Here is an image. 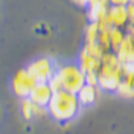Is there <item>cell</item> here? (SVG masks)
I'll return each mask as SVG.
<instances>
[{"label":"cell","instance_id":"8","mask_svg":"<svg viewBox=\"0 0 134 134\" xmlns=\"http://www.w3.org/2000/svg\"><path fill=\"white\" fill-rule=\"evenodd\" d=\"M87 19L97 24H106L110 3L107 0H90L87 7Z\"/></svg>","mask_w":134,"mask_h":134},{"label":"cell","instance_id":"11","mask_svg":"<svg viewBox=\"0 0 134 134\" xmlns=\"http://www.w3.org/2000/svg\"><path fill=\"white\" fill-rule=\"evenodd\" d=\"M120 97L131 100L134 98V69H124L120 79L119 88L116 91Z\"/></svg>","mask_w":134,"mask_h":134},{"label":"cell","instance_id":"2","mask_svg":"<svg viewBox=\"0 0 134 134\" xmlns=\"http://www.w3.org/2000/svg\"><path fill=\"white\" fill-rule=\"evenodd\" d=\"M124 67L114 52H107L101 57L100 70L97 74V87L107 93H116Z\"/></svg>","mask_w":134,"mask_h":134},{"label":"cell","instance_id":"16","mask_svg":"<svg viewBox=\"0 0 134 134\" xmlns=\"http://www.w3.org/2000/svg\"><path fill=\"white\" fill-rule=\"evenodd\" d=\"M124 31H126L127 34H130V36L134 37V19H130V21L126 26V29H124Z\"/></svg>","mask_w":134,"mask_h":134},{"label":"cell","instance_id":"9","mask_svg":"<svg viewBox=\"0 0 134 134\" xmlns=\"http://www.w3.org/2000/svg\"><path fill=\"white\" fill-rule=\"evenodd\" d=\"M130 21V16L126 6H110L106 19V24L110 27L126 29Z\"/></svg>","mask_w":134,"mask_h":134},{"label":"cell","instance_id":"13","mask_svg":"<svg viewBox=\"0 0 134 134\" xmlns=\"http://www.w3.org/2000/svg\"><path fill=\"white\" fill-rule=\"evenodd\" d=\"M43 113H44L43 107L34 104L30 98H23V101H21V116H23V119L31 120Z\"/></svg>","mask_w":134,"mask_h":134},{"label":"cell","instance_id":"5","mask_svg":"<svg viewBox=\"0 0 134 134\" xmlns=\"http://www.w3.org/2000/svg\"><path fill=\"white\" fill-rule=\"evenodd\" d=\"M101 59L90 54L86 49H81L80 56H79V66L83 70L86 76V81L88 84H96L97 86V74L100 70Z\"/></svg>","mask_w":134,"mask_h":134},{"label":"cell","instance_id":"14","mask_svg":"<svg viewBox=\"0 0 134 134\" xmlns=\"http://www.w3.org/2000/svg\"><path fill=\"white\" fill-rule=\"evenodd\" d=\"M124 37H126L124 29H119V27H111L110 29V47H111V52L116 53V50L119 49L120 44L123 43Z\"/></svg>","mask_w":134,"mask_h":134},{"label":"cell","instance_id":"4","mask_svg":"<svg viewBox=\"0 0 134 134\" xmlns=\"http://www.w3.org/2000/svg\"><path fill=\"white\" fill-rule=\"evenodd\" d=\"M27 70L31 73L34 79H36L37 83H49L53 79L54 73L57 70L56 62L52 59V57H39L34 62H31L29 64Z\"/></svg>","mask_w":134,"mask_h":134},{"label":"cell","instance_id":"3","mask_svg":"<svg viewBox=\"0 0 134 134\" xmlns=\"http://www.w3.org/2000/svg\"><path fill=\"white\" fill-rule=\"evenodd\" d=\"M49 83L54 91L63 90V91L77 94V91L87 81H86V76L83 73V70L80 69V66L70 63V64H63L57 67L53 79Z\"/></svg>","mask_w":134,"mask_h":134},{"label":"cell","instance_id":"1","mask_svg":"<svg viewBox=\"0 0 134 134\" xmlns=\"http://www.w3.org/2000/svg\"><path fill=\"white\" fill-rule=\"evenodd\" d=\"M80 103L77 94L63 90H56L50 103L47 104L46 111L57 123H69L73 121L80 113Z\"/></svg>","mask_w":134,"mask_h":134},{"label":"cell","instance_id":"12","mask_svg":"<svg viewBox=\"0 0 134 134\" xmlns=\"http://www.w3.org/2000/svg\"><path fill=\"white\" fill-rule=\"evenodd\" d=\"M98 96H100V88L96 84H88V83H86L77 91V98L81 107L93 106L96 101L98 100Z\"/></svg>","mask_w":134,"mask_h":134},{"label":"cell","instance_id":"15","mask_svg":"<svg viewBox=\"0 0 134 134\" xmlns=\"http://www.w3.org/2000/svg\"><path fill=\"white\" fill-rule=\"evenodd\" d=\"M98 39V24L88 21V24L84 29V44L97 43Z\"/></svg>","mask_w":134,"mask_h":134},{"label":"cell","instance_id":"17","mask_svg":"<svg viewBox=\"0 0 134 134\" xmlns=\"http://www.w3.org/2000/svg\"><path fill=\"white\" fill-rule=\"evenodd\" d=\"M110 6H127L130 0H107Z\"/></svg>","mask_w":134,"mask_h":134},{"label":"cell","instance_id":"7","mask_svg":"<svg viewBox=\"0 0 134 134\" xmlns=\"http://www.w3.org/2000/svg\"><path fill=\"white\" fill-rule=\"evenodd\" d=\"M116 56L124 69H134V37L126 33L123 43L116 50Z\"/></svg>","mask_w":134,"mask_h":134},{"label":"cell","instance_id":"10","mask_svg":"<svg viewBox=\"0 0 134 134\" xmlns=\"http://www.w3.org/2000/svg\"><path fill=\"white\" fill-rule=\"evenodd\" d=\"M53 93H54V90H53L52 86H50V83H37V84L34 86V88L31 90L29 98H30L34 104L46 108L47 104L52 100Z\"/></svg>","mask_w":134,"mask_h":134},{"label":"cell","instance_id":"6","mask_svg":"<svg viewBox=\"0 0 134 134\" xmlns=\"http://www.w3.org/2000/svg\"><path fill=\"white\" fill-rule=\"evenodd\" d=\"M36 84H37L36 79L31 76V73L27 69L19 70L14 74L13 81H12L16 96H19L20 98H29V96H30L31 90L34 88Z\"/></svg>","mask_w":134,"mask_h":134},{"label":"cell","instance_id":"19","mask_svg":"<svg viewBox=\"0 0 134 134\" xmlns=\"http://www.w3.org/2000/svg\"><path fill=\"white\" fill-rule=\"evenodd\" d=\"M129 3H131V4H134V0H130V2Z\"/></svg>","mask_w":134,"mask_h":134},{"label":"cell","instance_id":"18","mask_svg":"<svg viewBox=\"0 0 134 134\" xmlns=\"http://www.w3.org/2000/svg\"><path fill=\"white\" fill-rule=\"evenodd\" d=\"M73 3H74L76 6H79V7H83L86 9L88 6V3H90V0H71Z\"/></svg>","mask_w":134,"mask_h":134}]
</instances>
